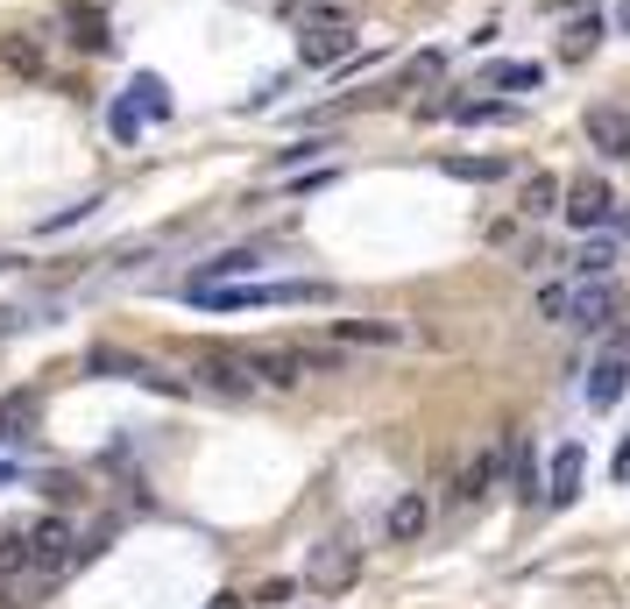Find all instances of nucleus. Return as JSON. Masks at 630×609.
<instances>
[{"mask_svg": "<svg viewBox=\"0 0 630 609\" xmlns=\"http://www.w3.org/2000/svg\"><path fill=\"white\" fill-rule=\"evenodd\" d=\"M567 319H574V327H588V333L617 327V319H623L617 277H581V283H567Z\"/></svg>", "mask_w": 630, "mask_h": 609, "instance_id": "f257e3e1", "label": "nucleus"}, {"mask_svg": "<svg viewBox=\"0 0 630 609\" xmlns=\"http://www.w3.org/2000/svg\"><path fill=\"white\" fill-rule=\"evenodd\" d=\"M560 213L581 227H617V192H609V178H574V184H560Z\"/></svg>", "mask_w": 630, "mask_h": 609, "instance_id": "f03ea898", "label": "nucleus"}, {"mask_svg": "<svg viewBox=\"0 0 630 609\" xmlns=\"http://www.w3.org/2000/svg\"><path fill=\"white\" fill-rule=\"evenodd\" d=\"M581 136H588V149H602L609 163H630V113L623 107H588L581 113Z\"/></svg>", "mask_w": 630, "mask_h": 609, "instance_id": "7ed1b4c3", "label": "nucleus"}, {"mask_svg": "<svg viewBox=\"0 0 630 609\" xmlns=\"http://www.w3.org/2000/svg\"><path fill=\"white\" fill-rule=\"evenodd\" d=\"M361 575V553L348 539H327V546H312V567H304V581L312 588H327V596H340V588H348Z\"/></svg>", "mask_w": 630, "mask_h": 609, "instance_id": "20e7f679", "label": "nucleus"}, {"mask_svg": "<svg viewBox=\"0 0 630 609\" xmlns=\"http://www.w3.org/2000/svg\"><path fill=\"white\" fill-rule=\"evenodd\" d=\"M354 50V29H348V14H333V22H304V36H298V57L304 64H340V57Z\"/></svg>", "mask_w": 630, "mask_h": 609, "instance_id": "39448f33", "label": "nucleus"}, {"mask_svg": "<svg viewBox=\"0 0 630 609\" xmlns=\"http://www.w3.org/2000/svg\"><path fill=\"white\" fill-rule=\"evenodd\" d=\"M79 560V539H71L64 518H43L29 531V567H43V575H64V567Z\"/></svg>", "mask_w": 630, "mask_h": 609, "instance_id": "423d86ee", "label": "nucleus"}, {"mask_svg": "<svg viewBox=\"0 0 630 609\" xmlns=\"http://www.w3.org/2000/svg\"><path fill=\"white\" fill-rule=\"evenodd\" d=\"M234 361L256 383H277V390H291V383H304V361H298V348H234Z\"/></svg>", "mask_w": 630, "mask_h": 609, "instance_id": "0eeeda50", "label": "nucleus"}, {"mask_svg": "<svg viewBox=\"0 0 630 609\" xmlns=\"http://www.w3.org/2000/svg\"><path fill=\"white\" fill-rule=\"evenodd\" d=\"M36 418H43V397H36V390H8V397H0V447H29L36 440Z\"/></svg>", "mask_w": 630, "mask_h": 609, "instance_id": "6e6552de", "label": "nucleus"}, {"mask_svg": "<svg viewBox=\"0 0 630 609\" xmlns=\"http://www.w3.org/2000/svg\"><path fill=\"white\" fill-rule=\"evenodd\" d=\"M333 340L340 348H404L411 327H397V319H333Z\"/></svg>", "mask_w": 630, "mask_h": 609, "instance_id": "1a4fd4ad", "label": "nucleus"}, {"mask_svg": "<svg viewBox=\"0 0 630 609\" xmlns=\"http://www.w3.org/2000/svg\"><path fill=\"white\" fill-rule=\"evenodd\" d=\"M64 22H71V43L100 57L113 43V22H107V8H92V0H64Z\"/></svg>", "mask_w": 630, "mask_h": 609, "instance_id": "9d476101", "label": "nucleus"}, {"mask_svg": "<svg viewBox=\"0 0 630 609\" xmlns=\"http://www.w3.org/2000/svg\"><path fill=\"white\" fill-rule=\"evenodd\" d=\"M623 390H630V355H602L596 369H588V405H596V411H609Z\"/></svg>", "mask_w": 630, "mask_h": 609, "instance_id": "9b49d317", "label": "nucleus"}, {"mask_svg": "<svg viewBox=\"0 0 630 609\" xmlns=\"http://www.w3.org/2000/svg\"><path fill=\"white\" fill-rule=\"evenodd\" d=\"M581 468H588V453H581V440H567L560 453H552V475H546V497H552V503H574V497H581Z\"/></svg>", "mask_w": 630, "mask_h": 609, "instance_id": "f8f14e48", "label": "nucleus"}, {"mask_svg": "<svg viewBox=\"0 0 630 609\" xmlns=\"http://www.w3.org/2000/svg\"><path fill=\"white\" fill-rule=\"evenodd\" d=\"M199 376H206V390H213V397H248V390H256V376H248L234 355H206Z\"/></svg>", "mask_w": 630, "mask_h": 609, "instance_id": "ddd939ff", "label": "nucleus"}, {"mask_svg": "<svg viewBox=\"0 0 630 609\" xmlns=\"http://www.w3.org/2000/svg\"><path fill=\"white\" fill-rule=\"evenodd\" d=\"M256 262H262L256 249H227V256H213V262H199L184 291H206V283H234V277H248V270H256Z\"/></svg>", "mask_w": 630, "mask_h": 609, "instance_id": "4468645a", "label": "nucleus"}, {"mask_svg": "<svg viewBox=\"0 0 630 609\" xmlns=\"http://www.w3.org/2000/svg\"><path fill=\"white\" fill-rule=\"evenodd\" d=\"M518 213H524V220L560 213V178H552V170H531V178L518 184Z\"/></svg>", "mask_w": 630, "mask_h": 609, "instance_id": "2eb2a0df", "label": "nucleus"}, {"mask_svg": "<svg viewBox=\"0 0 630 609\" xmlns=\"http://www.w3.org/2000/svg\"><path fill=\"white\" fill-rule=\"evenodd\" d=\"M0 71H14V79H43V43H36V36H0Z\"/></svg>", "mask_w": 630, "mask_h": 609, "instance_id": "dca6fc26", "label": "nucleus"}, {"mask_svg": "<svg viewBox=\"0 0 630 609\" xmlns=\"http://www.w3.org/2000/svg\"><path fill=\"white\" fill-rule=\"evenodd\" d=\"M128 107L142 113V121H170V92L157 71H136V86H128Z\"/></svg>", "mask_w": 630, "mask_h": 609, "instance_id": "f3484780", "label": "nucleus"}, {"mask_svg": "<svg viewBox=\"0 0 630 609\" xmlns=\"http://www.w3.org/2000/svg\"><path fill=\"white\" fill-rule=\"evenodd\" d=\"M447 113H453V121H468V128H496V121H518V107H510V100H447Z\"/></svg>", "mask_w": 630, "mask_h": 609, "instance_id": "a211bd4d", "label": "nucleus"}, {"mask_svg": "<svg viewBox=\"0 0 630 609\" xmlns=\"http://www.w3.org/2000/svg\"><path fill=\"white\" fill-rule=\"evenodd\" d=\"M496 468H503V447H489L482 461L461 468V503H482V497H489V489H496Z\"/></svg>", "mask_w": 630, "mask_h": 609, "instance_id": "6ab92c4d", "label": "nucleus"}, {"mask_svg": "<svg viewBox=\"0 0 630 609\" xmlns=\"http://www.w3.org/2000/svg\"><path fill=\"white\" fill-rule=\"evenodd\" d=\"M439 170H447V178H461V184H496L503 178V157H439Z\"/></svg>", "mask_w": 630, "mask_h": 609, "instance_id": "aec40b11", "label": "nucleus"}, {"mask_svg": "<svg viewBox=\"0 0 630 609\" xmlns=\"http://www.w3.org/2000/svg\"><path fill=\"white\" fill-rule=\"evenodd\" d=\"M489 86H503V92H539L546 86V64H489Z\"/></svg>", "mask_w": 630, "mask_h": 609, "instance_id": "412c9836", "label": "nucleus"}, {"mask_svg": "<svg viewBox=\"0 0 630 609\" xmlns=\"http://www.w3.org/2000/svg\"><path fill=\"white\" fill-rule=\"evenodd\" d=\"M426 518H432L426 497H397V503H390V539H418V531H426Z\"/></svg>", "mask_w": 630, "mask_h": 609, "instance_id": "4be33fe9", "label": "nucleus"}, {"mask_svg": "<svg viewBox=\"0 0 630 609\" xmlns=\"http://www.w3.org/2000/svg\"><path fill=\"white\" fill-rule=\"evenodd\" d=\"M596 43H602V22L588 14V22H574L560 36V57H567V64H581V57H596Z\"/></svg>", "mask_w": 630, "mask_h": 609, "instance_id": "5701e85b", "label": "nucleus"}, {"mask_svg": "<svg viewBox=\"0 0 630 609\" xmlns=\"http://www.w3.org/2000/svg\"><path fill=\"white\" fill-rule=\"evenodd\" d=\"M609 262H617V234H602V241H581L574 270H581V277H609Z\"/></svg>", "mask_w": 630, "mask_h": 609, "instance_id": "b1692460", "label": "nucleus"}, {"mask_svg": "<svg viewBox=\"0 0 630 609\" xmlns=\"http://www.w3.org/2000/svg\"><path fill=\"white\" fill-rule=\"evenodd\" d=\"M29 567V531H0V581H14Z\"/></svg>", "mask_w": 630, "mask_h": 609, "instance_id": "393cba45", "label": "nucleus"}, {"mask_svg": "<svg viewBox=\"0 0 630 609\" xmlns=\"http://www.w3.org/2000/svg\"><path fill=\"white\" fill-rule=\"evenodd\" d=\"M107 128H113L121 142H136V136H142V113L128 107V100H113V107H107Z\"/></svg>", "mask_w": 630, "mask_h": 609, "instance_id": "a878e982", "label": "nucleus"}, {"mask_svg": "<svg viewBox=\"0 0 630 609\" xmlns=\"http://www.w3.org/2000/svg\"><path fill=\"white\" fill-rule=\"evenodd\" d=\"M439 71H447V57H439V50H418V57H411V71H404V79H411V86H432V79H439Z\"/></svg>", "mask_w": 630, "mask_h": 609, "instance_id": "bb28decb", "label": "nucleus"}, {"mask_svg": "<svg viewBox=\"0 0 630 609\" xmlns=\"http://www.w3.org/2000/svg\"><path fill=\"white\" fill-rule=\"evenodd\" d=\"M539 319H567V283H546L539 291Z\"/></svg>", "mask_w": 630, "mask_h": 609, "instance_id": "cd10ccee", "label": "nucleus"}, {"mask_svg": "<svg viewBox=\"0 0 630 609\" xmlns=\"http://www.w3.org/2000/svg\"><path fill=\"white\" fill-rule=\"evenodd\" d=\"M43 489H50V497H57V503H79V475H50V482H43Z\"/></svg>", "mask_w": 630, "mask_h": 609, "instance_id": "c85d7f7f", "label": "nucleus"}, {"mask_svg": "<svg viewBox=\"0 0 630 609\" xmlns=\"http://www.w3.org/2000/svg\"><path fill=\"white\" fill-rule=\"evenodd\" d=\"M319 149H333V142H291V149H283L277 163H304V157H319Z\"/></svg>", "mask_w": 630, "mask_h": 609, "instance_id": "c756f323", "label": "nucleus"}, {"mask_svg": "<svg viewBox=\"0 0 630 609\" xmlns=\"http://www.w3.org/2000/svg\"><path fill=\"white\" fill-rule=\"evenodd\" d=\"M617 482H630V440L617 447Z\"/></svg>", "mask_w": 630, "mask_h": 609, "instance_id": "7c9ffc66", "label": "nucleus"}, {"mask_svg": "<svg viewBox=\"0 0 630 609\" xmlns=\"http://www.w3.org/2000/svg\"><path fill=\"white\" fill-rule=\"evenodd\" d=\"M206 609H241V596H213V602H206Z\"/></svg>", "mask_w": 630, "mask_h": 609, "instance_id": "2f4dec72", "label": "nucleus"}, {"mask_svg": "<svg viewBox=\"0 0 630 609\" xmlns=\"http://www.w3.org/2000/svg\"><path fill=\"white\" fill-rule=\"evenodd\" d=\"M14 327H22V312H0V333H14Z\"/></svg>", "mask_w": 630, "mask_h": 609, "instance_id": "473e14b6", "label": "nucleus"}, {"mask_svg": "<svg viewBox=\"0 0 630 609\" xmlns=\"http://www.w3.org/2000/svg\"><path fill=\"white\" fill-rule=\"evenodd\" d=\"M617 29H623V36H630V0H623V8H617Z\"/></svg>", "mask_w": 630, "mask_h": 609, "instance_id": "72a5a7b5", "label": "nucleus"}]
</instances>
